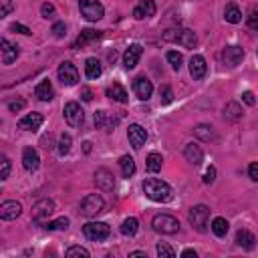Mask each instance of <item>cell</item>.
<instances>
[{"label":"cell","mask_w":258,"mask_h":258,"mask_svg":"<svg viewBox=\"0 0 258 258\" xmlns=\"http://www.w3.org/2000/svg\"><path fill=\"white\" fill-rule=\"evenodd\" d=\"M224 117L228 119V121H238V119L242 117V107H240V103H236V101L226 103V107H224Z\"/></svg>","instance_id":"cell-29"},{"label":"cell","mask_w":258,"mask_h":258,"mask_svg":"<svg viewBox=\"0 0 258 258\" xmlns=\"http://www.w3.org/2000/svg\"><path fill=\"white\" fill-rule=\"evenodd\" d=\"M79 10L85 19L91 23L101 21L103 14H105V8H103V4L97 2V0H79Z\"/></svg>","instance_id":"cell-7"},{"label":"cell","mask_w":258,"mask_h":258,"mask_svg":"<svg viewBox=\"0 0 258 258\" xmlns=\"http://www.w3.org/2000/svg\"><path fill=\"white\" fill-rule=\"evenodd\" d=\"M246 23L252 30H258V10H252L248 16H246Z\"/></svg>","instance_id":"cell-44"},{"label":"cell","mask_w":258,"mask_h":258,"mask_svg":"<svg viewBox=\"0 0 258 258\" xmlns=\"http://www.w3.org/2000/svg\"><path fill=\"white\" fill-rule=\"evenodd\" d=\"M59 81H61L63 85H67V87H73V85H77V81H79V71H77V67H75L73 63H69V61L61 63V65H59Z\"/></svg>","instance_id":"cell-10"},{"label":"cell","mask_w":258,"mask_h":258,"mask_svg":"<svg viewBox=\"0 0 258 258\" xmlns=\"http://www.w3.org/2000/svg\"><path fill=\"white\" fill-rule=\"evenodd\" d=\"M119 167H121L123 178H131L135 174V162L131 156H121L119 158Z\"/></svg>","instance_id":"cell-32"},{"label":"cell","mask_w":258,"mask_h":258,"mask_svg":"<svg viewBox=\"0 0 258 258\" xmlns=\"http://www.w3.org/2000/svg\"><path fill=\"white\" fill-rule=\"evenodd\" d=\"M117 123H119V117H113V115L107 113V111H97V113H95V125L101 127V129L113 131Z\"/></svg>","instance_id":"cell-18"},{"label":"cell","mask_w":258,"mask_h":258,"mask_svg":"<svg viewBox=\"0 0 258 258\" xmlns=\"http://www.w3.org/2000/svg\"><path fill=\"white\" fill-rule=\"evenodd\" d=\"M162 165H164V158L160 156V153H149V156H147V164H145L149 174H158V171L162 169Z\"/></svg>","instance_id":"cell-33"},{"label":"cell","mask_w":258,"mask_h":258,"mask_svg":"<svg viewBox=\"0 0 258 258\" xmlns=\"http://www.w3.org/2000/svg\"><path fill=\"white\" fill-rule=\"evenodd\" d=\"M53 34L57 39H63L65 34H67V26H65V23H55L53 24Z\"/></svg>","instance_id":"cell-45"},{"label":"cell","mask_w":258,"mask_h":258,"mask_svg":"<svg viewBox=\"0 0 258 258\" xmlns=\"http://www.w3.org/2000/svg\"><path fill=\"white\" fill-rule=\"evenodd\" d=\"M254 242H256V238L252 232L248 230H238L236 232V244L240 248H244V250H252L254 248Z\"/></svg>","instance_id":"cell-25"},{"label":"cell","mask_w":258,"mask_h":258,"mask_svg":"<svg viewBox=\"0 0 258 258\" xmlns=\"http://www.w3.org/2000/svg\"><path fill=\"white\" fill-rule=\"evenodd\" d=\"M212 232H214L218 238L226 236V234H228V222H226L224 218H214V220H212Z\"/></svg>","instance_id":"cell-35"},{"label":"cell","mask_w":258,"mask_h":258,"mask_svg":"<svg viewBox=\"0 0 258 258\" xmlns=\"http://www.w3.org/2000/svg\"><path fill=\"white\" fill-rule=\"evenodd\" d=\"M129 258H147V254L143 250H135V252H129Z\"/></svg>","instance_id":"cell-54"},{"label":"cell","mask_w":258,"mask_h":258,"mask_svg":"<svg viewBox=\"0 0 258 258\" xmlns=\"http://www.w3.org/2000/svg\"><path fill=\"white\" fill-rule=\"evenodd\" d=\"M67 258H89V250L87 248H83V246H71L67 252H65Z\"/></svg>","instance_id":"cell-37"},{"label":"cell","mask_w":258,"mask_h":258,"mask_svg":"<svg viewBox=\"0 0 258 258\" xmlns=\"http://www.w3.org/2000/svg\"><path fill=\"white\" fill-rule=\"evenodd\" d=\"M184 156H186V160L190 162L192 165H200V164L204 162V151H202V147L196 145V143H188V145L184 147Z\"/></svg>","instance_id":"cell-23"},{"label":"cell","mask_w":258,"mask_h":258,"mask_svg":"<svg viewBox=\"0 0 258 258\" xmlns=\"http://www.w3.org/2000/svg\"><path fill=\"white\" fill-rule=\"evenodd\" d=\"M242 59H244V50L240 47H236V45L226 47L224 53H222V61H224L226 67H238L240 63H242Z\"/></svg>","instance_id":"cell-13"},{"label":"cell","mask_w":258,"mask_h":258,"mask_svg":"<svg viewBox=\"0 0 258 258\" xmlns=\"http://www.w3.org/2000/svg\"><path fill=\"white\" fill-rule=\"evenodd\" d=\"M248 178L252 182H258V164H250L248 165Z\"/></svg>","instance_id":"cell-49"},{"label":"cell","mask_w":258,"mask_h":258,"mask_svg":"<svg viewBox=\"0 0 258 258\" xmlns=\"http://www.w3.org/2000/svg\"><path fill=\"white\" fill-rule=\"evenodd\" d=\"M141 53H143V48L140 45H129V48L123 53V65H125L127 71L135 69V65L140 63V59H141Z\"/></svg>","instance_id":"cell-17"},{"label":"cell","mask_w":258,"mask_h":258,"mask_svg":"<svg viewBox=\"0 0 258 258\" xmlns=\"http://www.w3.org/2000/svg\"><path fill=\"white\" fill-rule=\"evenodd\" d=\"M83 234L89 240H93V242H103L105 238H109L111 228L105 222H87V224L83 226Z\"/></svg>","instance_id":"cell-5"},{"label":"cell","mask_w":258,"mask_h":258,"mask_svg":"<svg viewBox=\"0 0 258 258\" xmlns=\"http://www.w3.org/2000/svg\"><path fill=\"white\" fill-rule=\"evenodd\" d=\"M24 105H26L24 99H16V101H10V103H8V109H10L12 113H19L21 109H24Z\"/></svg>","instance_id":"cell-43"},{"label":"cell","mask_w":258,"mask_h":258,"mask_svg":"<svg viewBox=\"0 0 258 258\" xmlns=\"http://www.w3.org/2000/svg\"><path fill=\"white\" fill-rule=\"evenodd\" d=\"M242 101L246 103V105H250V107H252L254 103H256V99H254V95H252L250 91H244V93H242Z\"/></svg>","instance_id":"cell-53"},{"label":"cell","mask_w":258,"mask_h":258,"mask_svg":"<svg viewBox=\"0 0 258 258\" xmlns=\"http://www.w3.org/2000/svg\"><path fill=\"white\" fill-rule=\"evenodd\" d=\"M0 50H2V65H12L16 61V57H19V47L12 45L8 39H2L0 41Z\"/></svg>","instance_id":"cell-19"},{"label":"cell","mask_w":258,"mask_h":258,"mask_svg":"<svg viewBox=\"0 0 258 258\" xmlns=\"http://www.w3.org/2000/svg\"><path fill=\"white\" fill-rule=\"evenodd\" d=\"M55 212V202L53 200H48V198H43V200H39L37 204L32 206V220L34 222H43Z\"/></svg>","instance_id":"cell-9"},{"label":"cell","mask_w":258,"mask_h":258,"mask_svg":"<svg viewBox=\"0 0 258 258\" xmlns=\"http://www.w3.org/2000/svg\"><path fill=\"white\" fill-rule=\"evenodd\" d=\"M153 14H156V2H153V0H143V2H140L133 8V16L137 21L149 19V16H153Z\"/></svg>","instance_id":"cell-20"},{"label":"cell","mask_w":258,"mask_h":258,"mask_svg":"<svg viewBox=\"0 0 258 258\" xmlns=\"http://www.w3.org/2000/svg\"><path fill=\"white\" fill-rule=\"evenodd\" d=\"M214 180H216V167L210 165L204 174V184H214Z\"/></svg>","instance_id":"cell-48"},{"label":"cell","mask_w":258,"mask_h":258,"mask_svg":"<svg viewBox=\"0 0 258 258\" xmlns=\"http://www.w3.org/2000/svg\"><path fill=\"white\" fill-rule=\"evenodd\" d=\"M143 192L149 200L153 202H169L174 198V192H171V188L162 182V180H156V178H149L143 182Z\"/></svg>","instance_id":"cell-1"},{"label":"cell","mask_w":258,"mask_h":258,"mask_svg":"<svg viewBox=\"0 0 258 258\" xmlns=\"http://www.w3.org/2000/svg\"><path fill=\"white\" fill-rule=\"evenodd\" d=\"M105 95H107L109 99L117 101V103H127V99H129L127 91L123 89V85H119V83H113V85H109V87H107V91H105Z\"/></svg>","instance_id":"cell-24"},{"label":"cell","mask_w":258,"mask_h":258,"mask_svg":"<svg viewBox=\"0 0 258 258\" xmlns=\"http://www.w3.org/2000/svg\"><path fill=\"white\" fill-rule=\"evenodd\" d=\"M182 256H184V258H196L198 254H196V250H192V248H188V250H184V252H182Z\"/></svg>","instance_id":"cell-55"},{"label":"cell","mask_w":258,"mask_h":258,"mask_svg":"<svg viewBox=\"0 0 258 258\" xmlns=\"http://www.w3.org/2000/svg\"><path fill=\"white\" fill-rule=\"evenodd\" d=\"M63 115H65V121L71 127H81L83 121H85V111L81 109V105H79V103H75V101L67 103L65 109H63Z\"/></svg>","instance_id":"cell-8"},{"label":"cell","mask_w":258,"mask_h":258,"mask_svg":"<svg viewBox=\"0 0 258 258\" xmlns=\"http://www.w3.org/2000/svg\"><path fill=\"white\" fill-rule=\"evenodd\" d=\"M101 63L95 59V57H91V59H87L85 61V75H87V79H99L101 77Z\"/></svg>","instance_id":"cell-27"},{"label":"cell","mask_w":258,"mask_h":258,"mask_svg":"<svg viewBox=\"0 0 258 258\" xmlns=\"http://www.w3.org/2000/svg\"><path fill=\"white\" fill-rule=\"evenodd\" d=\"M167 57V61H169V65L176 69V71H180L182 69V63H184V57L178 53V50H169V53L165 55Z\"/></svg>","instance_id":"cell-39"},{"label":"cell","mask_w":258,"mask_h":258,"mask_svg":"<svg viewBox=\"0 0 258 258\" xmlns=\"http://www.w3.org/2000/svg\"><path fill=\"white\" fill-rule=\"evenodd\" d=\"M41 14L45 16V19H50V16L55 14V6L50 4V2H45V4L41 6Z\"/></svg>","instance_id":"cell-47"},{"label":"cell","mask_w":258,"mask_h":258,"mask_svg":"<svg viewBox=\"0 0 258 258\" xmlns=\"http://www.w3.org/2000/svg\"><path fill=\"white\" fill-rule=\"evenodd\" d=\"M23 212V206L16 200H6L0 204V218L2 220H16Z\"/></svg>","instance_id":"cell-14"},{"label":"cell","mask_w":258,"mask_h":258,"mask_svg":"<svg viewBox=\"0 0 258 258\" xmlns=\"http://www.w3.org/2000/svg\"><path fill=\"white\" fill-rule=\"evenodd\" d=\"M190 75L194 77V81H200L206 77V59L202 55H194L190 59Z\"/></svg>","instance_id":"cell-22"},{"label":"cell","mask_w":258,"mask_h":258,"mask_svg":"<svg viewBox=\"0 0 258 258\" xmlns=\"http://www.w3.org/2000/svg\"><path fill=\"white\" fill-rule=\"evenodd\" d=\"M0 165H2V169H0V180H8V174H10V160L6 156H2V160H0Z\"/></svg>","instance_id":"cell-41"},{"label":"cell","mask_w":258,"mask_h":258,"mask_svg":"<svg viewBox=\"0 0 258 258\" xmlns=\"http://www.w3.org/2000/svg\"><path fill=\"white\" fill-rule=\"evenodd\" d=\"M156 250H158V256H162V258H174L176 256L174 248H171L169 244H165V242H160Z\"/></svg>","instance_id":"cell-40"},{"label":"cell","mask_w":258,"mask_h":258,"mask_svg":"<svg viewBox=\"0 0 258 258\" xmlns=\"http://www.w3.org/2000/svg\"><path fill=\"white\" fill-rule=\"evenodd\" d=\"M127 140H129L133 149H141L145 145V141H147V131L140 123H133L127 129Z\"/></svg>","instance_id":"cell-11"},{"label":"cell","mask_w":258,"mask_h":258,"mask_svg":"<svg viewBox=\"0 0 258 258\" xmlns=\"http://www.w3.org/2000/svg\"><path fill=\"white\" fill-rule=\"evenodd\" d=\"M81 99H83V101H87V103L93 101V91H91L89 87H81Z\"/></svg>","instance_id":"cell-52"},{"label":"cell","mask_w":258,"mask_h":258,"mask_svg":"<svg viewBox=\"0 0 258 258\" xmlns=\"http://www.w3.org/2000/svg\"><path fill=\"white\" fill-rule=\"evenodd\" d=\"M190 224L198 230V232H206V226H208V220H210V208L204 204H198L190 210Z\"/></svg>","instance_id":"cell-6"},{"label":"cell","mask_w":258,"mask_h":258,"mask_svg":"<svg viewBox=\"0 0 258 258\" xmlns=\"http://www.w3.org/2000/svg\"><path fill=\"white\" fill-rule=\"evenodd\" d=\"M45 228L47 230H67L69 228V218H57V220H53V222H47L45 224Z\"/></svg>","instance_id":"cell-38"},{"label":"cell","mask_w":258,"mask_h":258,"mask_svg":"<svg viewBox=\"0 0 258 258\" xmlns=\"http://www.w3.org/2000/svg\"><path fill=\"white\" fill-rule=\"evenodd\" d=\"M43 121H45V117L41 113H28L19 121V129H23V131H37L43 125Z\"/></svg>","instance_id":"cell-16"},{"label":"cell","mask_w":258,"mask_h":258,"mask_svg":"<svg viewBox=\"0 0 258 258\" xmlns=\"http://www.w3.org/2000/svg\"><path fill=\"white\" fill-rule=\"evenodd\" d=\"M41 143H43V147H45V149H53V147H55V143H53V135H50V133H48V135H45L43 140H41Z\"/></svg>","instance_id":"cell-51"},{"label":"cell","mask_w":258,"mask_h":258,"mask_svg":"<svg viewBox=\"0 0 258 258\" xmlns=\"http://www.w3.org/2000/svg\"><path fill=\"white\" fill-rule=\"evenodd\" d=\"M164 41H169V43H178L186 48H194L198 39H196V32L190 30V28H174V30H167L164 32Z\"/></svg>","instance_id":"cell-2"},{"label":"cell","mask_w":258,"mask_h":258,"mask_svg":"<svg viewBox=\"0 0 258 258\" xmlns=\"http://www.w3.org/2000/svg\"><path fill=\"white\" fill-rule=\"evenodd\" d=\"M39 164H41V158H39L37 149H34V147H24L23 149V165H24V169L26 171H34L39 167Z\"/></svg>","instance_id":"cell-21"},{"label":"cell","mask_w":258,"mask_h":258,"mask_svg":"<svg viewBox=\"0 0 258 258\" xmlns=\"http://www.w3.org/2000/svg\"><path fill=\"white\" fill-rule=\"evenodd\" d=\"M71 143H73V140H71V135L69 133H61V137H59V156H67L69 151H71Z\"/></svg>","instance_id":"cell-36"},{"label":"cell","mask_w":258,"mask_h":258,"mask_svg":"<svg viewBox=\"0 0 258 258\" xmlns=\"http://www.w3.org/2000/svg\"><path fill=\"white\" fill-rule=\"evenodd\" d=\"M224 19H226V23H230V24H238L240 21H242V12H240V8H238L234 2H230V4L226 6V10H224Z\"/></svg>","instance_id":"cell-31"},{"label":"cell","mask_w":258,"mask_h":258,"mask_svg":"<svg viewBox=\"0 0 258 258\" xmlns=\"http://www.w3.org/2000/svg\"><path fill=\"white\" fill-rule=\"evenodd\" d=\"M10 30H14V32H21V34H32V30L28 28V26H24V24H21V23H14V24H10Z\"/></svg>","instance_id":"cell-46"},{"label":"cell","mask_w":258,"mask_h":258,"mask_svg":"<svg viewBox=\"0 0 258 258\" xmlns=\"http://www.w3.org/2000/svg\"><path fill=\"white\" fill-rule=\"evenodd\" d=\"M194 135L198 137V140H202V141H212L214 140V127L212 125H206V123H200V125H196L194 127Z\"/></svg>","instance_id":"cell-30"},{"label":"cell","mask_w":258,"mask_h":258,"mask_svg":"<svg viewBox=\"0 0 258 258\" xmlns=\"http://www.w3.org/2000/svg\"><path fill=\"white\" fill-rule=\"evenodd\" d=\"M151 226L160 234H176L180 230V222L174 216H169V214H158L156 218L151 220Z\"/></svg>","instance_id":"cell-4"},{"label":"cell","mask_w":258,"mask_h":258,"mask_svg":"<svg viewBox=\"0 0 258 258\" xmlns=\"http://www.w3.org/2000/svg\"><path fill=\"white\" fill-rule=\"evenodd\" d=\"M137 230H140V222H137V218H125L123 224H121V234L123 236H135Z\"/></svg>","instance_id":"cell-34"},{"label":"cell","mask_w":258,"mask_h":258,"mask_svg":"<svg viewBox=\"0 0 258 258\" xmlns=\"http://www.w3.org/2000/svg\"><path fill=\"white\" fill-rule=\"evenodd\" d=\"M105 210V200L99 194H89L81 200V214L87 218H95L97 214H101Z\"/></svg>","instance_id":"cell-3"},{"label":"cell","mask_w":258,"mask_h":258,"mask_svg":"<svg viewBox=\"0 0 258 258\" xmlns=\"http://www.w3.org/2000/svg\"><path fill=\"white\" fill-rule=\"evenodd\" d=\"M83 145H85V147H83V149H85V153H89V151H91V143H89V141H85Z\"/></svg>","instance_id":"cell-56"},{"label":"cell","mask_w":258,"mask_h":258,"mask_svg":"<svg viewBox=\"0 0 258 258\" xmlns=\"http://www.w3.org/2000/svg\"><path fill=\"white\" fill-rule=\"evenodd\" d=\"M95 184H97V188H101L103 192H111L115 188V178L107 167H99L95 171Z\"/></svg>","instance_id":"cell-12"},{"label":"cell","mask_w":258,"mask_h":258,"mask_svg":"<svg viewBox=\"0 0 258 258\" xmlns=\"http://www.w3.org/2000/svg\"><path fill=\"white\" fill-rule=\"evenodd\" d=\"M34 95H37L41 101H50L55 97V89H53V85H50V81H41L37 85V89H34Z\"/></svg>","instance_id":"cell-26"},{"label":"cell","mask_w":258,"mask_h":258,"mask_svg":"<svg viewBox=\"0 0 258 258\" xmlns=\"http://www.w3.org/2000/svg\"><path fill=\"white\" fill-rule=\"evenodd\" d=\"M0 2H2V8H0V14H2V16H6L10 10H12V0H0Z\"/></svg>","instance_id":"cell-50"},{"label":"cell","mask_w":258,"mask_h":258,"mask_svg":"<svg viewBox=\"0 0 258 258\" xmlns=\"http://www.w3.org/2000/svg\"><path fill=\"white\" fill-rule=\"evenodd\" d=\"M99 37H101V30L85 28V30H81V34H79V39H77V43H75V48L85 47L87 43H91V41H95V39H99Z\"/></svg>","instance_id":"cell-28"},{"label":"cell","mask_w":258,"mask_h":258,"mask_svg":"<svg viewBox=\"0 0 258 258\" xmlns=\"http://www.w3.org/2000/svg\"><path fill=\"white\" fill-rule=\"evenodd\" d=\"M160 99H162L164 105H167V103H171V99H174V93H171V89L167 87V85L160 87Z\"/></svg>","instance_id":"cell-42"},{"label":"cell","mask_w":258,"mask_h":258,"mask_svg":"<svg viewBox=\"0 0 258 258\" xmlns=\"http://www.w3.org/2000/svg\"><path fill=\"white\" fill-rule=\"evenodd\" d=\"M133 91H135L137 99L147 101V99L151 97V93H153V85H151V81L145 79V77H137V79L133 81Z\"/></svg>","instance_id":"cell-15"}]
</instances>
